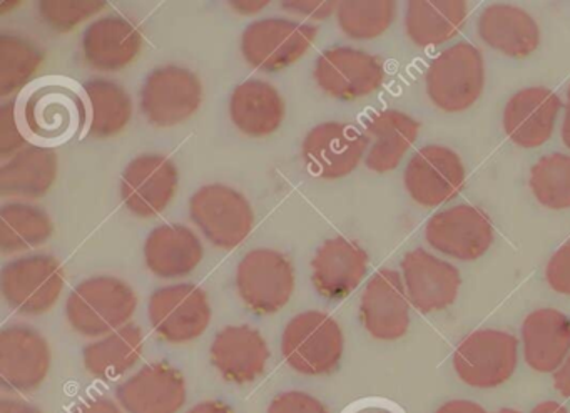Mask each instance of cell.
Masks as SVG:
<instances>
[{
  "mask_svg": "<svg viewBox=\"0 0 570 413\" xmlns=\"http://www.w3.org/2000/svg\"><path fill=\"white\" fill-rule=\"evenodd\" d=\"M108 8L106 2L95 0H76V2H61V0H42L38 2V16L51 31L66 35L85 24L89 19L98 16Z\"/></svg>",
  "mask_w": 570,
  "mask_h": 413,
  "instance_id": "obj_38",
  "label": "cell"
},
{
  "mask_svg": "<svg viewBox=\"0 0 570 413\" xmlns=\"http://www.w3.org/2000/svg\"><path fill=\"white\" fill-rule=\"evenodd\" d=\"M55 235V223L41 206L9 201L0 208V249L4 255L41 248Z\"/></svg>",
  "mask_w": 570,
  "mask_h": 413,
  "instance_id": "obj_34",
  "label": "cell"
},
{
  "mask_svg": "<svg viewBox=\"0 0 570 413\" xmlns=\"http://www.w3.org/2000/svg\"><path fill=\"white\" fill-rule=\"evenodd\" d=\"M28 146L29 141L19 125L16 102H2L0 106V158L6 161Z\"/></svg>",
  "mask_w": 570,
  "mask_h": 413,
  "instance_id": "obj_39",
  "label": "cell"
},
{
  "mask_svg": "<svg viewBox=\"0 0 570 413\" xmlns=\"http://www.w3.org/2000/svg\"><path fill=\"white\" fill-rule=\"evenodd\" d=\"M116 400L126 413H178L188 400V385L171 363L155 362L119 383Z\"/></svg>",
  "mask_w": 570,
  "mask_h": 413,
  "instance_id": "obj_18",
  "label": "cell"
},
{
  "mask_svg": "<svg viewBox=\"0 0 570 413\" xmlns=\"http://www.w3.org/2000/svg\"><path fill=\"white\" fill-rule=\"evenodd\" d=\"M179 186L176 163L159 153L136 156L121 175L119 195L126 209L136 218L151 219L161 215Z\"/></svg>",
  "mask_w": 570,
  "mask_h": 413,
  "instance_id": "obj_14",
  "label": "cell"
},
{
  "mask_svg": "<svg viewBox=\"0 0 570 413\" xmlns=\"http://www.w3.org/2000/svg\"><path fill=\"white\" fill-rule=\"evenodd\" d=\"M345 352L342 326L328 313L308 309L289 319L282 333L286 365L306 376L330 375Z\"/></svg>",
  "mask_w": 570,
  "mask_h": 413,
  "instance_id": "obj_3",
  "label": "cell"
},
{
  "mask_svg": "<svg viewBox=\"0 0 570 413\" xmlns=\"http://www.w3.org/2000/svg\"><path fill=\"white\" fill-rule=\"evenodd\" d=\"M523 358L530 368L556 373L570 355V318L553 308L535 309L522 325Z\"/></svg>",
  "mask_w": 570,
  "mask_h": 413,
  "instance_id": "obj_28",
  "label": "cell"
},
{
  "mask_svg": "<svg viewBox=\"0 0 570 413\" xmlns=\"http://www.w3.org/2000/svg\"><path fill=\"white\" fill-rule=\"evenodd\" d=\"M229 119L242 135L262 139L275 135L286 116L282 92L263 79H248L233 89Z\"/></svg>",
  "mask_w": 570,
  "mask_h": 413,
  "instance_id": "obj_26",
  "label": "cell"
},
{
  "mask_svg": "<svg viewBox=\"0 0 570 413\" xmlns=\"http://www.w3.org/2000/svg\"><path fill=\"white\" fill-rule=\"evenodd\" d=\"M19 125L29 145L55 149L85 135L89 105L85 88L66 76L32 81L16 101Z\"/></svg>",
  "mask_w": 570,
  "mask_h": 413,
  "instance_id": "obj_1",
  "label": "cell"
},
{
  "mask_svg": "<svg viewBox=\"0 0 570 413\" xmlns=\"http://www.w3.org/2000/svg\"><path fill=\"white\" fill-rule=\"evenodd\" d=\"M532 413H569L566 406L557 402H542L532 410Z\"/></svg>",
  "mask_w": 570,
  "mask_h": 413,
  "instance_id": "obj_51",
  "label": "cell"
},
{
  "mask_svg": "<svg viewBox=\"0 0 570 413\" xmlns=\"http://www.w3.org/2000/svg\"><path fill=\"white\" fill-rule=\"evenodd\" d=\"M205 258V246L191 228L178 223L156 226L145 242V263L153 275L179 279L191 275Z\"/></svg>",
  "mask_w": 570,
  "mask_h": 413,
  "instance_id": "obj_25",
  "label": "cell"
},
{
  "mask_svg": "<svg viewBox=\"0 0 570 413\" xmlns=\"http://www.w3.org/2000/svg\"><path fill=\"white\" fill-rule=\"evenodd\" d=\"M402 278L410 303L419 312H442L453 305L462 276L452 263L416 248L402 259Z\"/></svg>",
  "mask_w": 570,
  "mask_h": 413,
  "instance_id": "obj_20",
  "label": "cell"
},
{
  "mask_svg": "<svg viewBox=\"0 0 570 413\" xmlns=\"http://www.w3.org/2000/svg\"><path fill=\"white\" fill-rule=\"evenodd\" d=\"M396 18L392 0H348L340 2L336 21L346 38L372 41L385 35Z\"/></svg>",
  "mask_w": 570,
  "mask_h": 413,
  "instance_id": "obj_36",
  "label": "cell"
},
{
  "mask_svg": "<svg viewBox=\"0 0 570 413\" xmlns=\"http://www.w3.org/2000/svg\"><path fill=\"white\" fill-rule=\"evenodd\" d=\"M465 176V166L453 149L430 145L410 158L403 181L413 201L435 208L462 193Z\"/></svg>",
  "mask_w": 570,
  "mask_h": 413,
  "instance_id": "obj_17",
  "label": "cell"
},
{
  "mask_svg": "<svg viewBox=\"0 0 570 413\" xmlns=\"http://www.w3.org/2000/svg\"><path fill=\"white\" fill-rule=\"evenodd\" d=\"M483 86L485 62L482 52L470 42L440 52L426 69V95L440 111H466L479 101Z\"/></svg>",
  "mask_w": 570,
  "mask_h": 413,
  "instance_id": "obj_5",
  "label": "cell"
},
{
  "mask_svg": "<svg viewBox=\"0 0 570 413\" xmlns=\"http://www.w3.org/2000/svg\"><path fill=\"white\" fill-rule=\"evenodd\" d=\"M209 356L226 382L248 385L265 373L272 352L258 330L249 325H228L216 333Z\"/></svg>",
  "mask_w": 570,
  "mask_h": 413,
  "instance_id": "obj_22",
  "label": "cell"
},
{
  "mask_svg": "<svg viewBox=\"0 0 570 413\" xmlns=\"http://www.w3.org/2000/svg\"><path fill=\"white\" fill-rule=\"evenodd\" d=\"M530 189L540 205L550 209L570 208V155L543 156L530 169Z\"/></svg>",
  "mask_w": 570,
  "mask_h": 413,
  "instance_id": "obj_37",
  "label": "cell"
},
{
  "mask_svg": "<svg viewBox=\"0 0 570 413\" xmlns=\"http://www.w3.org/2000/svg\"><path fill=\"white\" fill-rule=\"evenodd\" d=\"M205 98L202 79L191 69L168 65L153 69L139 95L142 116L156 128H175L199 111Z\"/></svg>",
  "mask_w": 570,
  "mask_h": 413,
  "instance_id": "obj_9",
  "label": "cell"
},
{
  "mask_svg": "<svg viewBox=\"0 0 570 413\" xmlns=\"http://www.w3.org/2000/svg\"><path fill=\"white\" fill-rule=\"evenodd\" d=\"M66 286V273L56 256L46 253L19 256L0 272V292L12 312L41 316L58 305Z\"/></svg>",
  "mask_w": 570,
  "mask_h": 413,
  "instance_id": "obj_4",
  "label": "cell"
},
{
  "mask_svg": "<svg viewBox=\"0 0 570 413\" xmlns=\"http://www.w3.org/2000/svg\"><path fill=\"white\" fill-rule=\"evenodd\" d=\"M352 413H399L393 410V406L383 405V403H365V405L358 406L353 410Z\"/></svg>",
  "mask_w": 570,
  "mask_h": 413,
  "instance_id": "obj_50",
  "label": "cell"
},
{
  "mask_svg": "<svg viewBox=\"0 0 570 413\" xmlns=\"http://www.w3.org/2000/svg\"><path fill=\"white\" fill-rule=\"evenodd\" d=\"M360 319L366 332L380 342H395L410 328V299L402 275L379 269L366 283L360 302Z\"/></svg>",
  "mask_w": 570,
  "mask_h": 413,
  "instance_id": "obj_19",
  "label": "cell"
},
{
  "mask_svg": "<svg viewBox=\"0 0 570 413\" xmlns=\"http://www.w3.org/2000/svg\"><path fill=\"white\" fill-rule=\"evenodd\" d=\"M318 36L309 22L289 18L253 21L242 35V55L256 71L279 72L302 61Z\"/></svg>",
  "mask_w": 570,
  "mask_h": 413,
  "instance_id": "obj_6",
  "label": "cell"
},
{
  "mask_svg": "<svg viewBox=\"0 0 570 413\" xmlns=\"http://www.w3.org/2000/svg\"><path fill=\"white\" fill-rule=\"evenodd\" d=\"M141 31L121 16L96 19L82 32L81 52L86 65L98 72H119L129 68L142 51Z\"/></svg>",
  "mask_w": 570,
  "mask_h": 413,
  "instance_id": "obj_21",
  "label": "cell"
},
{
  "mask_svg": "<svg viewBox=\"0 0 570 413\" xmlns=\"http://www.w3.org/2000/svg\"><path fill=\"white\" fill-rule=\"evenodd\" d=\"M266 413H330L322 400L302 390L278 393Z\"/></svg>",
  "mask_w": 570,
  "mask_h": 413,
  "instance_id": "obj_40",
  "label": "cell"
},
{
  "mask_svg": "<svg viewBox=\"0 0 570 413\" xmlns=\"http://www.w3.org/2000/svg\"><path fill=\"white\" fill-rule=\"evenodd\" d=\"M75 413H125L118 402L108 396H95L82 402Z\"/></svg>",
  "mask_w": 570,
  "mask_h": 413,
  "instance_id": "obj_43",
  "label": "cell"
},
{
  "mask_svg": "<svg viewBox=\"0 0 570 413\" xmlns=\"http://www.w3.org/2000/svg\"><path fill=\"white\" fill-rule=\"evenodd\" d=\"M89 105L88 135L109 139L121 135L132 119L135 105L125 86L108 78L89 79L82 85Z\"/></svg>",
  "mask_w": 570,
  "mask_h": 413,
  "instance_id": "obj_33",
  "label": "cell"
},
{
  "mask_svg": "<svg viewBox=\"0 0 570 413\" xmlns=\"http://www.w3.org/2000/svg\"><path fill=\"white\" fill-rule=\"evenodd\" d=\"M189 218L216 248H238L255 226V212L246 196L228 185L202 186L189 199Z\"/></svg>",
  "mask_w": 570,
  "mask_h": 413,
  "instance_id": "obj_7",
  "label": "cell"
},
{
  "mask_svg": "<svg viewBox=\"0 0 570 413\" xmlns=\"http://www.w3.org/2000/svg\"><path fill=\"white\" fill-rule=\"evenodd\" d=\"M295 286V266L278 249H252L236 268L239 298L256 315L282 312L292 299Z\"/></svg>",
  "mask_w": 570,
  "mask_h": 413,
  "instance_id": "obj_8",
  "label": "cell"
},
{
  "mask_svg": "<svg viewBox=\"0 0 570 413\" xmlns=\"http://www.w3.org/2000/svg\"><path fill=\"white\" fill-rule=\"evenodd\" d=\"M0 413H42V410L26 400L4 396L0 400Z\"/></svg>",
  "mask_w": 570,
  "mask_h": 413,
  "instance_id": "obj_45",
  "label": "cell"
},
{
  "mask_svg": "<svg viewBox=\"0 0 570 413\" xmlns=\"http://www.w3.org/2000/svg\"><path fill=\"white\" fill-rule=\"evenodd\" d=\"M145 353V333L136 323L95 340L82 350L86 372L98 380L121 378L131 372Z\"/></svg>",
  "mask_w": 570,
  "mask_h": 413,
  "instance_id": "obj_32",
  "label": "cell"
},
{
  "mask_svg": "<svg viewBox=\"0 0 570 413\" xmlns=\"http://www.w3.org/2000/svg\"><path fill=\"white\" fill-rule=\"evenodd\" d=\"M229 8L239 16H255L268 8V0H232Z\"/></svg>",
  "mask_w": 570,
  "mask_h": 413,
  "instance_id": "obj_46",
  "label": "cell"
},
{
  "mask_svg": "<svg viewBox=\"0 0 570 413\" xmlns=\"http://www.w3.org/2000/svg\"><path fill=\"white\" fill-rule=\"evenodd\" d=\"M493 225L483 209L472 205H456L443 209L425 226L426 243L435 252L459 259L475 262L482 258L493 243Z\"/></svg>",
  "mask_w": 570,
  "mask_h": 413,
  "instance_id": "obj_16",
  "label": "cell"
},
{
  "mask_svg": "<svg viewBox=\"0 0 570 413\" xmlns=\"http://www.w3.org/2000/svg\"><path fill=\"white\" fill-rule=\"evenodd\" d=\"M282 9L288 14L299 16L309 21H326V19L336 16L340 2H308V0H292V2H282Z\"/></svg>",
  "mask_w": 570,
  "mask_h": 413,
  "instance_id": "obj_42",
  "label": "cell"
},
{
  "mask_svg": "<svg viewBox=\"0 0 570 413\" xmlns=\"http://www.w3.org/2000/svg\"><path fill=\"white\" fill-rule=\"evenodd\" d=\"M58 173L55 149L29 145L0 166V196L28 203L45 198L56 185Z\"/></svg>",
  "mask_w": 570,
  "mask_h": 413,
  "instance_id": "obj_27",
  "label": "cell"
},
{
  "mask_svg": "<svg viewBox=\"0 0 570 413\" xmlns=\"http://www.w3.org/2000/svg\"><path fill=\"white\" fill-rule=\"evenodd\" d=\"M466 16L463 0H412L405 12L406 36L419 48H436L459 36Z\"/></svg>",
  "mask_w": 570,
  "mask_h": 413,
  "instance_id": "obj_31",
  "label": "cell"
},
{
  "mask_svg": "<svg viewBox=\"0 0 570 413\" xmlns=\"http://www.w3.org/2000/svg\"><path fill=\"white\" fill-rule=\"evenodd\" d=\"M562 141L567 149H570V86L567 89L566 115L562 122Z\"/></svg>",
  "mask_w": 570,
  "mask_h": 413,
  "instance_id": "obj_49",
  "label": "cell"
},
{
  "mask_svg": "<svg viewBox=\"0 0 570 413\" xmlns=\"http://www.w3.org/2000/svg\"><path fill=\"white\" fill-rule=\"evenodd\" d=\"M546 278L553 292L570 295V242L553 253L547 263Z\"/></svg>",
  "mask_w": 570,
  "mask_h": 413,
  "instance_id": "obj_41",
  "label": "cell"
},
{
  "mask_svg": "<svg viewBox=\"0 0 570 413\" xmlns=\"http://www.w3.org/2000/svg\"><path fill=\"white\" fill-rule=\"evenodd\" d=\"M19 6H21V2H2V4H0V14H6L8 9H16L19 8Z\"/></svg>",
  "mask_w": 570,
  "mask_h": 413,
  "instance_id": "obj_52",
  "label": "cell"
},
{
  "mask_svg": "<svg viewBox=\"0 0 570 413\" xmlns=\"http://www.w3.org/2000/svg\"><path fill=\"white\" fill-rule=\"evenodd\" d=\"M435 413H489L479 403L470 402V400H450L443 403Z\"/></svg>",
  "mask_w": 570,
  "mask_h": 413,
  "instance_id": "obj_44",
  "label": "cell"
},
{
  "mask_svg": "<svg viewBox=\"0 0 570 413\" xmlns=\"http://www.w3.org/2000/svg\"><path fill=\"white\" fill-rule=\"evenodd\" d=\"M52 352L35 326L8 325L0 332V385L9 392L29 393L48 378Z\"/></svg>",
  "mask_w": 570,
  "mask_h": 413,
  "instance_id": "obj_15",
  "label": "cell"
},
{
  "mask_svg": "<svg viewBox=\"0 0 570 413\" xmlns=\"http://www.w3.org/2000/svg\"><path fill=\"white\" fill-rule=\"evenodd\" d=\"M370 139L365 166L370 171L389 173L399 168L403 156L419 138L420 122L399 109H385L365 121Z\"/></svg>",
  "mask_w": 570,
  "mask_h": 413,
  "instance_id": "obj_30",
  "label": "cell"
},
{
  "mask_svg": "<svg viewBox=\"0 0 570 413\" xmlns=\"http://www.w3.org/2000/svg\"><path fill=\"white\" fill-rule=\"evenodd\" d=\"M560 109L562 102L552 89H522L503 109V131L520 148H539L552 138Z\"/></svg>",
  "mask_w": 570,
  "mask_h": 413,
  "instance_id": "obj_24",
  "label": "cell"
},
{
  "mask_svg": "<svg viewBox=\"0 0 570 413\" xmlns=\"http://www.w3.org/2000/svg\"><path fill=\"white\" fill-rule=\"evenodd\" d=\"M208 295L195 283L166 285L153 293L148 318L163 342L171 345L195 342L205 335L212 323Z\"/></svg>",
  "mask_w": 570,
  "mask_h": 413,
  "instance_id": "obj_10",
  "label": "cell"
},
{
  "mask_svg": "<svg viewBox=\"0 0 570 413\" xmlns=\"http://www.w3.org/2000/svg\"><path fill=\"white\" fill-rule=\"evenodd\" d=\"M138 293L118 276L85 279L66 299V318L79 335L102 338L131 323L138 309Z\"/></svg>",
  "mask_w": 570,
  "mask_h": 413,
  "instance_id": "obj_2",
  "label": "cell"
},
{
  "mask_svg": "<svg viewBox=\"0 0 570 413\" xmlns=\"http://www.w3.org/2000/svg\"><path fill=\"white\" fill-rule=\"evenodd\" d=\"M46 52L38 42L19 32L0 35V98L24 91L42 68Z\"/></svg>",
  "mask_w": 570,
  "mask_h": 413,
  "instance_id": "obj_35",
  "label": "cell"
},
{
  "mask_svg": "<svg viewBox=\"0 0 570 413\" xmlns=\"http://www.w3.org/2000/svg\"><path fill=\"white\" fill-rule=\"evenodd\" d=\"M476 29L489 48L502 52L507 58H529L540 45V29L535 19L515 6H489L480 14Z\"/></svg>",
  "mask_w": 570,
  "mask_h": 413,
  "instance_id": "obj_29",
  "label": "cell"
},
{
  "mask_svg": "<svg viewBox=\"0 0 570 413\" xmlns=\"http://www.w3.org/2000/svg\"><path fill=\"white\" fill-rule=\"evenodd\" d=\"M186 413H235V410L222 400H206V402L196 403Z\"/></svg>",
  "mask_w": 570,
  "mask_h": 413,
  "instance_id": "obj_48",
  "label": "cell"
},
{
  "mask_svg": "<svg viewBox=\"0 0 570 413\" xmlns=\"http://www.w3.org/2000/svg\"><path fill=\"white\" fill-rule=\"evenodd\" d=\"M495 413H522V412H519V410H515V409H500L499 412H495Z\"/></svg>",
  "mask_w": 570,
  "mask_h": 413,
  "instance_id": "obj_53",
  "label": "cell"
},
{
  "mask_svg": "<svg viewBox=\"0 0 570 413\" xmlns=\"http://www.w3.org/2000/svg\"><path fill=\"white\" fill-rule=\"evenodd\" d=\"M553 386L560 395L570 399V355L559 370L553 373Z\"/></svg>",
  "mask_w": 570,
  "mask_h": 413,
  "instance_id": "obj_47",
  "label": "cell"
},
{
  "mask_svg": "<svg viewBox=\"0 0 570 413\" xmlns=\"http://www.w3.org/2000/svg\"><path fill=\"white\" fill-rule=\"evenodd\" d=\"M519 363V340L502 330H476L453 353V368L466 385L495 389L512 378Z\"/></svg>",
  "mask_w": 570,
  "mask_h": 413,
  "instance_id": "obj_11",
  "label": "cell"
},
{
  "mask_svg": "<svg viewBox=\"0 0 570 413\" xmlns=\"http://www.w3.org/2000/svg\"><path fill=\"white\" fill-rule=\"evenodd\" d=\"M316 86L338 101H358L382 88L385 66L379 56L362 49L330 48L318 56L313 69Z\"/></svg>",
  "mask_w": 570,
  "mask_h": 413,
  "instance_id": "obj_13",
  "label": "cell"
},
{
  "mask_svg": "<svg viewBox=\"0 0 570 413\" xmlns=\"http://www.w3.org/2000/svg\"><path fill=\"white\" fill-rule=\"evenodd\" d=\"M368 148V136L356 126L326 121L306 132L302 156L309 175L335 181L352 175L365 161Z\"/></svg>",
  "mask_w": 570,
  "mask_h": 413,
  "instance_id": "obj_12",
  "label": "cell"
},
{
  "mask_svg": "<svg viewBox=\"0 0 570 413\" xmlns=\"http://www.w3.org/2000/svg\"><path fill=\"white\" fill-rule=\"evenodd\" d=\"M368 253L345 236L326 239L312 259V282L326 299L352 295L368 273Z\"/></svg>",
  "mask_w": 570,
  "mask_h": 413,
  "instance_id": "obj_23",
  "label": "cell"
}]
</instances>
